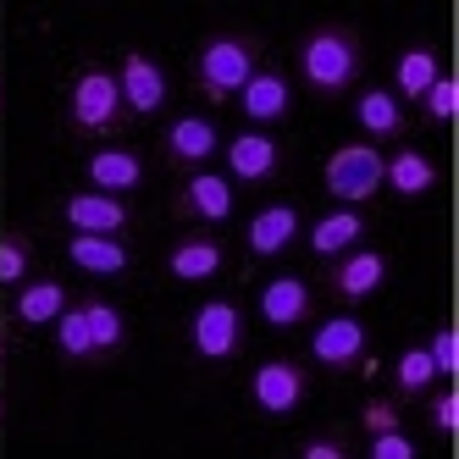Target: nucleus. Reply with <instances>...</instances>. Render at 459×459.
Wrapping results in <instances>:
<instances>
[{"instance_id":"1","label":"nucleus","mask_w":459,"mask_h":459,"mask_svg":"<svg viewBox=\"0 0 459 459\" xmlns=\"http://www.w3.org/2000/svg\"><path fill=\"white\" fill-rule=\"evenodd\" d=\"M293 67H299V83L316 100H343V94H354L359 78H366V39H359V28L343 22V17L316 22L299 39V50H293Z\"/></svg>"},{"instance_id":"2","label":"nucleus","mask_w":459,"mask_h":459,"mask_svg":"<svg viewBox=\"0 0 459 459\" xmlns=\"http://www.w3.org/2000/svg\"><path fill=\"white\" fill-rule=\"evenodd\" d=\"M266 61V45H260V34H249V28H216V34H205L200 45H194V94H200L205 106H227L238 100V89L249 83V73Z\"/></svg>"},{"instance_id":"3","label":"nucleus","mask_w":459,"mask_h":459,"mask_svg":"<svg viewBox=\"0 0 459 459\" xmlns=\"http://www.w3.org/2000/svg\"><path fill=\"white\" fill-rule=\"evenodd\" d=\"M127 106H122V89H117V67L111 61H83L67 83V100H61V127L73 139H122L127 134Z\"/></svg>"},{"instance_id":"4","label":"nucleus","mask_w":459,"mask_h":459,"mask_svg":"<svg viewBox=\"0 0 459 459\" xmlns=\"http://www.w3.org/2000/svg\"><path fill=\"white\" fill-rule=\"evenodd\" d=\"M321 188H326V200L366 211L382 194V144H366V139L338 144L326 155V167H321Z\"/></svg>"},{"instance_id":"5","label":"nucleus","mask_w":459,"mask_h":459,"mask_svg":"<svg viewBox=\"0 0 459 459\" xmlns=\"http://www.w3.org/2000/svg\"><path fill=\"white\" fill-rule=\"evenodd\" d=\"M244 343H249V326H244L238 299H205L188 316V349L205 366H233L244 354Z\"/></svg>"},{"instance_id":"6","label":"nucleus","mask_w":459,"mask_h":459,"mask_svg":"<svg viewBox=\"0 0 459 459\" xmlns=\"http://www.w3.org/2000/svg\"><path fill=\"white\" fill-rule=\"evenodd\" d=\"M221 155H227L221 178L233 188H272L288 172V150H282V139L266 134V127H244V134L221 139Z\"/></svg>"},{"instance_id":"7","label":"nucleus","mask_w":459,"mask_h":459,"mask_svg":"<svg viewBox=\"0 0 459 459\" xmlns=\"http://www.w3.org/2000/svg\"><path fill=\"white\" fill-rule=\"evenodd\" d=\"M310 399V371L299 366V359H288V354H272V359H260V366L249 371V404L266 415V420H288V415H299Z\"/></svg>"},{"instance_id":"8","label":"nucleus","mask_w":459,"mask_h":459,"mask_svg":"<svg viewBox=\"0 0 459 459\" xmlns=\"http://www.w3.org/2000/svg\"><path fill=\"white\" fill-rule=\"evenodd\" d=\"M56 221L67 227V233H111V238H127L139 227V211H134V200H117V194L73 188L67 200H56Z\"/></svg>"},{"instance_id":"9","label":"nucleus","mask_w":459,"mask_h":459,"mask_svg":"<svg viewBox=\"0 0 459 459\" xmlns=\"http://www.w3.org/2000/svg\"><path fill=\"white\" fill-rule=\"evenodd\" d=\"M117 89H122L127 117H160L167 100H172V78H167V67H160V56L139 50V45L117 56Z\"/></svg>"},{"instance_id":"10","label":"nucleus","mask_w":459,"mask_h":459,"mask_svg":"<svg viewBox=\"0 0 459 459\" xmlns=\"http://www.w3.org/2000/svg\"><path fill=\"white\" fill-rule=\"evenodd\" d=\"M216 155H221V127L205 111H183V117L167 122V134H160V160H167L172 172H205Z\"/></svg>"},{"instance_id":"11","label":"nucleus","mask_w":459,"mask_h":459,"mask_svg":"<svg viewBox=\"0 0 459 459\" xmlns=\"http://www.w3.org/2000/svg\"><path fill=\"white\" fill-rule=\"evenodd\" d=\"M366 354H371V333H366V321H359L354 310H338V316H326L316 321V333H310V359L321 371H359L366 366Z\"/></svg>"},{"instance_id":"12","label":"nucleus","mask_w":459,"mask_h":459,"mask_svg":"<svg viewBox=\"0 0 459 459\" xmlns=\"http://www.w3.org/2000/svg\"><path fill=\"white\" fill-rule=\"evenodd\" d=\"M321 266H326L321 282L338 305H359V299H371V293H382V282H387V255L377 244H354L349 255L321 260Z\"/></svg>"},{"instance_id":"13","label":"nucleus","mask_w":459,"mask_h":459,"mask_svg":"<svg viewBox=\"0 0 459 459\" xmlns=\"http://www.w3.org/2000/svg\"><path fill=\"white\" fill-rule=\"evenodd\" d=\"M233 211H238V188L221 172H188L183 188L172 194V216L194 221V227H227Z\"/></svg>"},{"instance_id":"14","label":"nucleus","mask_w":459,"mask_h":459,"mask_svg":"<svg viewBox=\"0 0 459 459\" xmlns=\"http://www.w3.org/2000/svg\"><path fill=\"white\" fill-rule=\"evenodd\" d=\"M238 111L249 127H277L293 117V78L277 67V61H260L249 73V83L238 89Z\"/></svg>"},{"instance_id":"15","label":"nucleus","mask_w":459,"mask_h":459,"mask_svg":"<svg viewBox=\"0 0 459 459\" xmlns=\"http://www.w3.org/2000/svg\"><path fill=\"white\" fill-rule=\"evenodd\" d=\"M83 178H89V188H100V194L134 200V194L150 183V160L134 144H100V150L83 160Z\"/></svg>"},{"instance_id":"16","label":"nucleus","mask_w":459,"mask_h":459,"mask_svg":"<svg viewBox=\"0 0 459 459\" xmlns=\"http://www.w3.org/2000/svg\"><path fill=\"white\" fill-rule=\"evenodd\" d=\"M305 238V216L299 205H288V200H272V205H260L249 221H244V249L255 260H272V255H288L293 244Z\"/></svg>"},{"instance_id":"17","label":"nucleus","mask_w":459,"mask_h":459,"mask_svg":"<svg viewBox=\"0 0 459 459\" xmlns=\"http://www.w3.org/2000/svg\"><path fill=\"white\" fill-rule=\"evenodd\" d=\"M255 310H260V321H266V326H277V333H293V326H305L316 316V288L305 277H288L282 272V277H272L266 288H260Z\"/></svg>"},{"instance_id":"18","label":"nucleus","mask_w":459,"mask_h":459,"mask_svg":"<svg viewBox=\"0 0 459 459\" xmlns=\"http://www.w3.org/2000/svg\"><path fill=\"white\" fill-rule=\"evenodd\" d=\"M366 233H371V216L359 205H338V211H326V216H316L305 227V244H310L316 260H338L354 244H366Z\"/></svg>"},{"instance_id":"19","label":"nucleus","mask_w":459,"mask_h":459,"mask_svg":"<svg viewBox=\"0 0 459 459\" xmlns=\"http://www.w3.org/2000/svg\"><path fill=\"white\" fill-rule=\"evenodd\" d=\"M354 122H359V134H366V144H399V139H410V111L393 100V89H382V83L354 94Z\"/></svg>"},{"instance_id":"20","label":"nucleus","mask_w":459,"mask_h":459,"mask_svg":"<svg viewBox=\"0 0 459 459\" xmlns=\"http://www.w3.org/2000/svg\"><path fill=\"white\" fill-rule=\"evenodd\" d=\"M227 272V244L216 233H183L167 249V277L178 282H216Z\"/></svg>"},{"instance_id":"21","label":"nucleus","mask_w":459,"mask_h":459,"mask_svg":"<svg viewBox=\"0 0 459 459\" xmlns=\"http://www.w3.org/2000/svg\"><path fill=\"white\" fill-rule=\"evenodd\" d=\"M382 188H393L399 200H426L437 188V160L415 150V144H399L382 155Z\"/></svg>"},{"instance_id":"22","label":"nucleus","mask_w":459,"mask_h":459,"mask_svg":"<svg viewBox=\"0 0 459 459\" xmlns=\"http://www.w3.org/2000/svg\"><path fill=\"white\" fill-rule=\"evenodd\" d=\"M67 260L89 277H122L134 266V249H127V238H111V233H73Z\"/></svg>"},{"instance_id":"23","label":"nucleus","mask_w":459,"mask_h":459,"mask_svg":"<svg viewBox=\"0 0 459 459\" xmlns=\"http://www.w3.org/2000/svg\"><path fill=\"white\" fill-rule=\"evenodd\" d=\"M443 78V56H437V45H404L399 56H393V100H420L426 89H432Z\"/></svg>"},{"instance_id":"24","label":"nucleus","mask_w":459,"mask_h":459,"mask_svg":"<svg viewBox=\"0 0 459 459\" xmlns=\"http://www.w3.org/2000/svg\"><path fill=\"white\" fill-rule=\"evenodd\" d=\"M67 299H73V293L61 288L56 277H28V282H17L12 321H17V326H28V333H39V326H50L61 310H67Z\"/></svg>"},{"instance_id":"25","label":"nucleus","mask_w":459,"mask_h":459,"mask_svg":"<svg viewBox=\"0 0 459 459\" xmlns=\"http://www.w3.org/2000/svg\"><path fill=\"white\" fill-rule=\"evenodd\" d=\"M83 316H89V338H94V366L100 359H117L122 343H127V321L111 299H100V293H83Z\"/></svg>"},{"instance_id":"26","label":"nucleus","mask_w":459,"mask_h":459,"mask_svg":"<svg viewBox=\"0 0 459 459\" xmlns=\"http://www.w3.org/2000/svg\"><path fill=\"white\" fill-rule=\"evenodd\" d=\"M443 377H437V366H432V354H426V343H410L399 359H393V399L399 404H410V399H420V393H432Z\"/></svg>"},{"instance_id":"27","label":"nucleus","mask_w":459,"mask_h":459,"mask_svg":"<svg viewBox=\"0 0 459 459\" xmlns=\"http://www.w3.org/2000/svg\"><path fill=\"white\" fill-rule=\"evenodd\" d=\"M56 354L67 359V366H94V338H89V316H83V299H67L56 321Z\"/></svg>"},{"instance_id":"28","label":"nucleus","mask_w":459,"mask_h":459,"mask_svg":"<svg viewBox=\"0 0 459 459\" xmlns=\"http://www.w3.org/2000/svg\"><path fill=\"white\" fill-rule=\"evenodd\" d=\"M34 260H39L34 233H28V227H6V233H0V288L28 282L34 277Z\"/></svg>"},{"instance_id":"29","label":"nucleus","mask_w":459,"mask_h":459,"mask_svg":"<svg viewBox=\"0 0 459 459\" xmlns=\"http://www.w3.org/2000/svg\"><path fill=\"white\" fill-rule=\"evenodd\" d=\"M366 454L371 459H415V437L404 432V426H393V432H366Z\"/></svg>"},{"instance_id":"30","label":"nucleus","mask_w":459,"mask_h":459,"mask_svg":"<svg viewBox=\"0 0 459 459\" xmlns=\"http://www.w3.org/2000/svg\"><path fill=\"white\" fill-rule=\"evenodd\" d=\"M299 459H354V437L349 432H310L299 443Z\"/></svg>"},{"instance_id":"31","label":"nucleus","mask_w":459,"mask_h":459,"mask_svg":"<svg viewBox=\"0 0 459 459\" xmlns=\"http://www.w3.org/2000/svg\"><path fill=\"white\" fill-rule=\"evenodd\" d=\"M359 426H366V432H393V426H404L399 399H382V393H371V399L359 404Z\"/></svg>"},{"instance_id":"32","label":"nucleus","mask_w":459,"mask_h":459,"mask_svg":"<svg viewBox=\"0 0 459 459\" xmlns=\"http://www.w3.org/2000/svg\"><path fill=\"white\" fill-rule=\"evenodd\" d=\"M420 399H426V420H432V432H454V426H459V399H454V393L448 387H432V393H420Z\"/></svg>"},{"instance_id":"33","label":"nucleus","mask_w":459,"mask_h":459,"mask_svg":"<svg viewBox=\"0 0 459 459\" xmlns=\"http://www.w3.org/2000/svg\"><path fill=\"white\" fill-rule=\"evenodd\" d=\"M454 106H459V89H454V78H448V73L420 94V111L432 117V122H448V117H454Z\"/></svg>"},{"instance_id":"34","label":"nucleus","mask_w":459,"mask_h":459,"mask_svg":"<svg viewBox=\"0 0 459 459\" xmlns=\"http://www.w3.org/2000/svg\"><path fill=\"white\" fill-rule=\"evenodd\" d=\"M426 354H432L437 377H454V371H459V366H454V333H448V321H437L432 333H426Z\"/></svg>"}]
</instances>
